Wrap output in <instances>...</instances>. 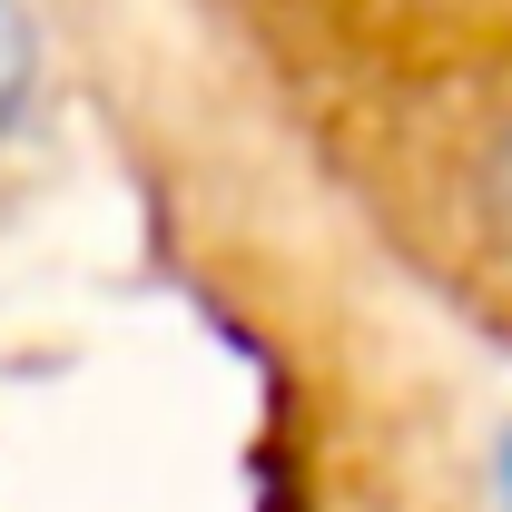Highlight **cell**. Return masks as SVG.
<instances>
[{"label": "cell", "instance_id": "obj_1", "mask_svg": "<svg viewBox=\"0 0 512 512\" xmlns=\"http://www.w3.org/2000/svg\"><path fill=\"white\" fill-rule=\"evenodd\" d=\"M0 512H503L434 306L178 0H0Z\"/></svg>", "mask_w": 512, "mask_h": 512}, {"label": "cell", "instance_id": "obj_2", "mask_svg": "<svg viewBox=\"0 0 512 512\" xmlns=\"http://www.w3.org/2000/svg\"><path fill=\"white\" fill-rule=\"evenodd\" d=\"M512 128V119H503ZM503 128H483V138H503ZM483 138H473V148H483ZM473 148H463V158H473ZM463 158H453V168H463ZM453 168H444V178H453ZM444 178H434V188H444ZM434 188H424V197H434ZM424 197H414V207H424ZM414 207H404V217H414ZM404 217H394V227H404ZM384 247H394V237H384Z\"/></svg>", "mask_w": 512, "mask_h": 512}]
</instances>
